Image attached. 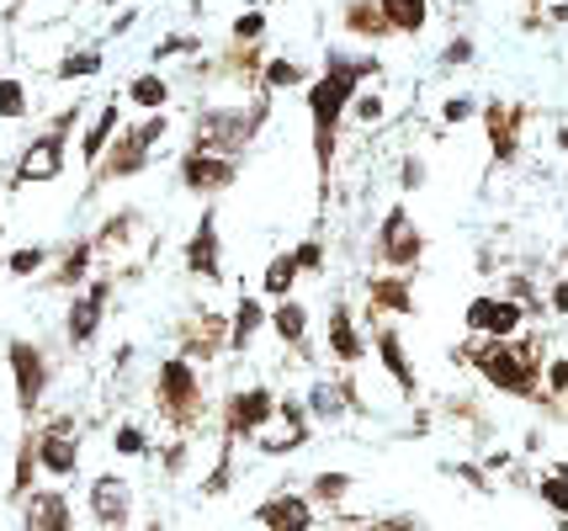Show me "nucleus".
Wrapping results in <instances>:
<instances>
[{"label": "nucleus", "instance_id": "1", "mask_svg": "<svg viewBox=\"0 0 568 531\" xmlns=\"http://www.w3.org/2000/svg\"><path fill=\"white\" fill-rule=\"evenodd\" d=\"M388 75L383 53H351V49H324L320 75L303 85V106H308V144H314V181H320V218L329 207V181H335V160H341V139H346V112L351 96L367 80Z\"/></svg>", "mask_w": 568, "mask_h": 531}, {"label": "nucleus", "instance_id": "2", "mask_svg": "<svg viewBox=\"0 0 568 531\" xmlns=\"http://www.w3.org/2000/svg\"><path fill=\"white\" fill-rule=\"evenodd\" d=\"M452 361H468L478 378L489 382L495 394L510 399H542V340L537 335H510V340H489L473 335V346L452 351Z\"/></svg>", "mask_w": 568, "mask_h": 531}, {"label": "nucleus", "instance_id": "3", "mask_svg": "<svg viewBox=\"0 0 568 531\" xmlns=\"http://www.w3.org/2000/svg\"><path fill=\"white\" fill-rule=\"evenodd\" d=\"M272 118V96L266 91H250L245 102H197L192 106V127H186V150H207V154H234L245 160L261 139V127Z\"/></svg>", "mask_w": 568, "mask_h": 531}, {"label": "nucleus", "instance_id": "4", "mask_svg": "<svg viewBox=\"0 0 568 531\" xmlns=\"http://www.w3.org/2000/svg\"><path fill=\"white\" fill-rule=\"evenodd\" d=\"M171 139V112H144L139 123H123L112 133V144L101 150V160L91 165V181L80 192V203H91L101 186H123V181H139L149 176L154 165V150Z\"/></svg>", "mask_w": 568, "mask_h": 531}, {"label": "nucleus", "instance_id": "5", "mask_svg": "<svg viewBox=\"0 0 568 531\" xmlns=\"http://www.w3.org/2000/svg\"><path fill=\"white\" fill-rule=\"evenodd\" d=\"M80 118H85L80 102H70L64 112H53L49 123H43V133H32L22 144L6 186L22 192V186H49V181L64 176V165H70V139H74V127H80Z\"/></svg>", "mask_w": 568, "mask_h": 531}, {"label": "nucleus", "instance_id": "6", "mask_svg": "<svg viewBox=\"0 0 568 531\" xmlns=\"http://www.w3.org/2000/svg\"><path fill=\"white\" fill-rule=\"evenodd\" d=\"M154 409L171 426V436H192L207 420V388H202V367L171 351L154 367Z\"/></svg>", "mask_w": 568, "mask_h": 531}, {"label": "nucleus", "instance_id": "7", "mask_svg": "<svg viewBox=\"0 0 568 531\" xmlns=\"http://www.w3.org/2000/svg\"><path fill=\"white\" fill-rule=\"evenodd\" d=\"M367 261L377 272H420L425 266V228H420V218L409 213V203H388L377 213Z\"/></svg>", "mask_w": 568, "mask_h": 531}, {"label": "nucleus", "instance_id": "8", "mask_svg": "<svg viewBox=\"0 0 568 531\" xmlns=\"http://www.w3.org/2000/svg\"><path fill=\"white\" fill-rule=\"evenodd\" d=\"M112 298H118V277L97 266L85 287H74L70 304H64V346L70 351H91L97 346L101 325H106V314H112Z\"/></svg>", "mask_w": 568, "mask_h": 531}, {"label": "nucleus", "instance_id": "9", "mask_svg": "<svg viewBox=\"0 0 568 531\" xmlns=\"http://www.w3.org/2000/svg\"><path fill=\"white\" fill-rule=\"evenodd\" d=\"M91 245H97V266L123 272L133 255H154V228H149L144 207H112V213L91 228Z\"/></svg>", "mask_w": 568, "mask_h": 531}, {"label": "nucleus", "instance_id": "10", "mask_svg": "<svg viewBox=\"0 0 568 531\" xmlns=\"http://www.w3.org/2000/svg\"><path fill=\"white\" fill-rule=\"evenodd\" d=\"M276 415V388L272 382H245V388H229L219 405V430L223 447H240V441H255L261 430L272 426Z\"/></svg>", "mask_w": 568, "mask_h": 531}, {"label": "nucleus", "instance_id": "11", "mask_svg": "<svg viewBox=\"0 0 568 531\" xmlns=\"http://www.w3.org/2000/svg\"><path fill=\"white\" fill-rule=\"evenodd\" d=\"M240 171H245V160H234V154L181 150V160H175V186H181L186 197H197V203H219L223 192L240 186Z\"/></svg>", "mask_w": 568, "mask_h": 531}, {"label": "nucleus", "instance_id": "12", "mask_svg": "<svg viewBox=\"0 0 568 531\" xmlns=\"http://www.w3.org/2000/svg\"><path fill=\"white\" fill-rule=\"evenodd\" d=\"M175 351L186 361H219L229 351V314L213 304H186L175 319Z\"/></svg>", "mask_w": 568, "mask_h": 531}, {"label": "nucleus", "instance_id": "13", "mask_svg": "<svg viewBox=\"0 0 568 531\" xmlns=\"http://www.w3.org/2000/svg\"><path fill=\"white\" fill-rule=\"evenodd\" d=\"M6 367H11V388H17V409L38 415V405H43V394H49V382H53L49 351L38 340H27V335H11L6 340Z\"/></svg>", "mask_w": 568, "mask_h": 531}, {"label": "nucleus", "instance_id": "14", "mask_svg": "<svg viewBox=\"0 0 568 531\" xmlns=\"http://www.w3.org/2000/svg\"><path fill=\"white\" fill-rule=\"evenodd\" d=\"M181 272L192 282H213L219 287L229 272H223V228H219V203H202L192 234L181 239Z\"/></svg>", "mask_w": 568, "mask_h": 531}, {"label": "nucleus", "instance_id": "15", "mask_svg": "<svg viewBox=\"0 0 568 531\" xmlns=\"http://www.w3.org/2000/svg\"><path fill=\"white\" fill-rule=\"evenodd\" d=\"M478 118H484V139H489V160H495L499 171H510L520 160V144H526V102H495L478 106Z\"/></svg>", "mask_w": 568, "mask_h": 531}, {"label": "nucleus", "instance_id": "16", "mask_svg": "<svg viewBox=\"0 0 568 531\" xmlns=\"http://www.w3.org/2000/svg\"><path fill=\"white\" fill-rule=\"evenodd\" d=\"M324 351H329V361H335V372H356L372 351L367 329H362V319H356V304H346V298H335L329 314H324Z\"/></svg>", "mask_w": 568, "mask_h": 531}, {"label": "nucleus", "instance_id": "17", "mask_svg": "<svg viewBox=\"0 0 568 531\" xmlns=\"http://www.w3.org/2000/svg\"><path fill=\"white\" fill-rule=\"evenodd\" d=\"M32 447H38V473L74 479V468H80V426H74V415L43 420V426L32 430Z\"/></svg>", "mask_w": 568, "mask_h": 531}, {"label": "nucleus", "instance_id": "18", "mask_svg": "<svg viewBox=\"0 0 568 531\" xmlns=\"http://www.w3.org/2000/svg\"><path fill=\"white\" fill-rule=\"evenodd\" d=\"M367 346H372V356L383 361L388 382H394L404 399H415V394H420V372H415L409 346H404V335H398L394 319H367Z\"/></svg>", "mask_w": 568, "mask_h": 531}, {"label": "nucleus", "instance_id": "19", "mask_svg": "<svg viewBox=\"0 0 568 531\" xmlns=\"http://www.w3.org/2000/svg\"><path fill=\"white\" fill-rule=\"evenodd\" d=\"M463 325H468V335L510 340V335H520V325H526V308H520L516 298H505V293H478V298H468V308H463Z\"/></svg>", "mask_w": 568, "mask_h": 531}, {"label": "nucleus", "instance_id": "20", "mask_svg": "<svg viewBox=\"0 0 568 531\" xmlns=\"http://www.w3.org/2000/svg\"><path fill=\"white\" fill-rule=\"evenodd\" d=\"M415 304V272H367V319H409Z\"/></svg>", "mask_w": 568, "mask_h": 531}, {"label": "nucleus", "instance_id": "21", "mask_svg": "<svg viewBox=\"0 0 568 531\" xmlns=\"http://www.w3.org/2000/svg\"><path fill=\"white\" fill-rule=\"evenodd\" d=\"M91 272H97V245H91V234H70V239L53 251L43 282H49L53 293H74V287L91 282Z\"/></svg>", "mask_w": 568, "mask_h": 531}, {"label": "nucleus", "instance_id": "22", "mask_svg": "<svg viewBox=\"0 0 568 531\" xmlns=\"http://www.w3.org/2000/svg\"><path fill=\"white\" fill-rule=\"evenodd\" d=\"M85 506L97 515V527L106 531H128V515H133V483L123 473H97L91 489H85Z\"/></svg>", "mask_w": 568, "mask_h": 531}, {"label": "nucleus", "instance_id": "23", "mask_svg": "<svg viewBox=\"0 0 568 531\" xmlns=\"http://www.w3.org/2000/svg\"><path fill=\"white\" fill-rule=\"evenodd\" d=\"M335 22H341V38H346V43H362V49L394 43V27H388L377 0H346V6L335 11Z\"/></svg>", "mask_w": 568, "mask_h": 531}, {"label": "nucleus", "instance_id": "24", "mask_svg": "<svg viewBox=\"0 0 568 531\" xmlns=\"http://www.w3.org/2000/svg\"><path fill=\"white\" fill-rule=\"evenodd\" d=\"M314 500L308 494H297V489H282L272 500H261L255 506V527L261 531H314Z\"/></svg>", "mask_w": 568, "mask_h": 531}, {"label": "nucleus", "instance_id": "25", "mask_svg": "<svg viewBox=\"0 0 568 531\" xmlns=\"http://www.w3.org/2000/svg\"><path fill=\"white\" fill-rule=\"evenodd\" d=\"M266 298L261 293H240L234 308H229V356H250L255 351V340H261V329H266Z\"/></svg>", "mask_w": 568, "mask_h": 531}, {"label": "nucleus", "instance_id": "26", "mask_svg": "<svg viewBox=\"0 0 568 531\" xmlns=\"http://www.w3.org/2000/svg\"><path fill=\"white\" fill-rule=\"evenodd\" d=\"M22 531H74L64 489H32L22 500Z\"/></svg>", "mask_w": 568, "mask_h": 531}, {"label": "nucleus", "instance_id": "27", "mask_svg": "<svg viewBox=\"0 0 568 531\" xmlns=\"http://www.w3.org/2000/svg\"><path fill=\"white\" fill-rule=\"evenodd\" d=\"M123 102L139 106V112H171L175 106V75H165V70H139V75L123 80Z\"/></svg>", "mask_w": 568, "mask_h": 531}, {"label": "nucleus", "instance_id": "28", "mask_svg": "<svg viewBox=\"0 0 568 531\" xmlns=\"http://www.w3.org/2000/svg\"><path fill=\"white\" fill-rule=\"evenodd\" d=\"M101 70H106V38H97V43H70V49L49 64V80L74 85V80H97Z\"/></svg>", "mask_w": 568, "mask_h": 531}, {"label": "nucleus", "instance_id": "29", "mask_svg": "<svg viewBox=\"0 0 568 531\" xmlns=\"http://www.w3.org/2000/svg\"><path fill=\"white\" fill-rule=\"evenodd\" d=\"M118 127H123V96H106V102L97 106V118L85 123L80 144H74V150H80V165H85V171H91V165L101 160V150L112 144V133H118Z\"/></svg>", "mask_w": 568, "mask_h": 531}, {"label": "nucleus", "instance_id": "30", "mask_svg": "<svg viewBox=\"0 0 568 531\" xmlns=\"http://www.w3.org/2000/svg\"><path fill=\"white\" fill-rule=\"evenodd\" d=\"M388 112H394V102H388V75H377V80H367V85L351 96L346 127H356V133H372V127L388 123Z\"/></svg>", "mask_w": 568, "mask_h": 531}, {"label": "nucleus", "instance_id": "31", "mask_svg": "<svg viewBox=\"0 0 568 531\" xmlns=\"http://www.w3.org/2000/svg\"><path fill=\"white\" fill-rule=\"evenodd\" d=\"M266 329H272L287 351H303V346H308V304H303L297 293L293 298H276L272 314H266Z\"/></svg>", "mask_w": 568, "mask_h": 531}, {"label": "nucleus", "instance_id": "32", "mask_svg": "<svg viewBox=\"0 0 568 531\" xmlns=\"http://www.w3.org/2000/svg\"><path fill=\"white\" fill-rule=\"evenodd\" d=\"M308 420H320V426H341L351 415V405H346V378H314L308 382Z\"/></svg>", "mask_w": 568, "mask_h": 531}, {"label": "nucleus", "instance_id": "33", "mask_svg": "<svg viewBox=\"0 0 568 531\" xmlns=\"http://www.w3.org/2000/svg\"><path fill=\"white\" fill-rule=\"evenodd\" d=\"M308 64L297 59V53H266V64H261V91L266 96H287V91H303L308 85Z\"/></svg>", "mask_w": 568, "mask_h": 531}, {"label": "nucleus", "instance_id": "34", "mask_svg": "<svg viewBox=\"0 0 568 531\" xmlns=\"http://www.w3.org/2000/svg\"><path fill=\"white\" fill-rule=\"evenodd\" d=\"M383 6V17H388V27H394V38H404V43H420L425 27H430V0H377Z\"/></svg>", "mask_w": 568, "mask_h": 531}, {"label": "nucleus", "instance_id": "35", "mask_svg": "<svg viewBox=\"0 0 568 531\" xmlns=\"http://www.w3.org/2000/svg\"><path fill=\"white\" fill-rule=\"evenodd\" d=\"M297 282H303V272H297L293 251H276L272 261H266V272H261V298H266V304H276V298H293Z\"/></svg>", "mask_w": 568, "mask_h": 531}, {"label": "nucleus", "instance_id": "36", "mask_svg": "<svg viewBox=\"0 0 568 531\" xmlns=\"http://www.w3.org/2000/svg\"><path fill=\"white\" fill-rule=\"evenodd\" d=\"M202 49H207L202 32H165V38L149 49V64H154V70H160V64H186V59H197Z\"/></svg>", "mask_w": 568, "mask_h": 531}, {"label": "nucleus", "instance_id": "37", "mask_svg": "<svg viewBox=\"0 0 568 531\" xmlns=\"http://www.w3.org/2000/svg\"><path fill=\"white\" fill-rule=\"evenodd\" d=\"M49 261H53V245H17L11 255H0V266H6V277H43L49 272Z\"/></svg>", "mask_w": 568, "mask_h": 531}, {"label": "nucleus", "instance_id": "38", "mask_svg": "<svg viewBox=\"0 0 568 531\" xmlns=\"http://www.w3.org/2000/svg\"><path fill=\"white\" fill-rule=\"evenodd\" d=\"M266 32H272V11L255 0L229 22V43H266Z\"/></svg>", "mask_w": 568, "mask_h": 531}, {"label": "nucleus", "instance_id": "39", "mask_svg": "<svg viewBox=\"0 0 568 531\" xmlns=\"http://www.w3.org/2000/svg\"><path fill=\"white\" fill-rule=\"evenodd\" d=\"M38 489V447H32V430L22 436V447H17V468H11V500H27Z\"/></svg>", "mask_w": 568, "mask_h": 531}, {"label": "nucleus", "instance_id": "40", "mask_svg": "<svg viewBox=\"0 0 568 531\" xmlns=\"http://www.w3.org/2000/svg\"><path fill=\"white\" fill-rule=\"evenodd\" d=\"M32 118V96L17 75H0V123H27Z\"/></svg>", "mask_w": 568, "mask_h": 531}, {"label": "nucleus", "instance_id": "41", "mask_svg": "<svg viewBox=\"0 0 568 531\" xmlns=\"http://www.w3.org/2000/svg\"><path fill=\"white\" fill-rule=\"evenodd\" d=\"M351 483H356L351 473H314V483H308V500H314V510H320V506L335 510L351 494Z\"/></svg>", "mask_w": 568, "mask_h": 531}, {"label": "nucleus", "instance_id": "42", "mask_svg": "<svg viewBox=\"0 0 568 531\" xmlns=\"http://www.w3.org/2000/svg\"><path fill=\"white\" fill-rule=\"evenodd\" d=\"M398 192H404V197H409V192H420L425 181H430V160H425L420 150H404L398 154Z\"/></svg>", "mask_w": 568, "mask_h": 531}, {"label": "nucleus", "instance_id": "43", "mask_svg": "<svg viewBox=\"0 0 568 531\" xmlns=\"http://www.w3.org/2000/svg\"><path fill=\"white\" fill-rule=\"evenodd\" d=\"M293 261L303 277H324V261H329V245H324V234H308V239H297L293 245Z\"/></svg>", "mask_w": 568, "mask_h": 531}, {"label": "nucleus", "instance_id": "44", "mask_svg": "<svg viewBox=\"0 0 568 531\" xmlns=\"http://www.w3.org/2000/svg\"><path fill=\"white\" fill-rule=\"evenodd\" d=\"M112 452L118 457H149V430L139 420H118L112 430Z\"/></svg>", "mask_w": 568, "mask_h": 531}, {"label": "nucleus", "instance_id": "45", "mask_svg": "<svg viewBox=\"0 0 568 531\" xmlns=\"http://www.w3.org/2000/svg\"><path fill=\"white\" fill-rule=\"evenodd\" d=\"M473 59H478L473 32H452V38H446V49L436 53V64H442V70H463V64H473Z\"/></svg>", "mask_w": 568, "mask_h": 531}, {"label": "nucleus", "instance_id": "46", "mask_svg": "<svg viewBox=\"0 0 568 531\" xmlns=\"http://www.w3.org/2000/svg\"><path fill=\"white\" fill-rule=\"evenodd\" d=\"M468 118H478V102H473L468 91H452V96L436 106V123H442V127H463Z\"/></svg>", "mask_w": 568, "mask_h": 531}, {"label": "nucleus", "instance_id": "47", "mask_svg": "<svg viewBox=\"0 0 568 531\" xmlns=\"http://www.w3.org/2000/svg\"><path fill=\"white\" fill-rule=\"evenodd\" d=\"M229 483H234V447L219 452V468L202 479V494H229Z\"/></svg>", "mask_w": 568, "mask_h": 531}, {"label": "nucleus", "instance_id": "48", "mask_svg": "<svg viewBox=\"0 0 568 531\" xmlns=\"http://www.w3.org/2000/svg\"><path fill=\"white\" fill-rule=\"evenodd\" d=\"M542 388L552 394V399H568V356L542 361Z\"/></svg>", "mask_w": 568, "mask_h": 531}, {"label": "nucleus", "instance_id": "49", "mask_svg": "<svg viewBox=\"0 0 568 531\" xmlns=\"http://www.w3.org/2000/svg\"><path fill=\"white\" fill-rule=\"evenodd\" d=\"M186 457H192V441H186V436H175L171 447H165V452H160V468H165V473H181V468H186Z\"/></svg>", "mask_w": 568, "mask_h": 531}, {"label": "nucleus", "instance_id": "50", "mask_svg": "<svg viewBox=\"0 0 568 531\" xmlns=\"http://www.w3.org/2000/svg\"><path fill=\"white\" fill-rule=\"evenodd\" d=\"M542 304L552 308L558 319H568V277H558V282H552V287H547V298H542Z\"/></svg>", "mask_w": 568, "mask_h": 531}, {"label": "nucleus", "instance_id": "51", "mask_svg": "<svg viewBox=\"0 0 568 531\" xmlns=\"http://www.w3.org/2000/svg\"><path fill=\"white\" fill-rule=\"evenodd\" d=\"M133 22H139V11L128 6V11H118V17H112V27H106V38H123V32H133Z\"/></svg>", "mask_w": 568, "mask_h": 531}, {"label": "nucleus", "instance_id": "52", "mask_svg": "<svg viewBox=\"0 0 568 531\" xmlns=\"http://www.w3.org/2000/svg\"><path fill=\"white\" fill-rule=\"evenodd\" d=\"M552 144H558V150H564V154H568V123H564V127H558V133H552Z\"/></svg>", "mask_w": 568, "mask_h": 531}, {"label": "nucleus", "instance_id": "53", "mask_svg": "<svg viewBox=\"0 0 568 531\" xmlns=\"http://www.w3.org/2000/svg\"><path fill=\"white\" fill-rule=\"evenodd\" d=\"M27 6H38V0H11V17H22Z\"/></svg>", "mask_w": 568, "mask_h": 531}, {"label": "nucleus", "instance_id": "54", "mask_svg": "<svg viewBox=\"0 0 568 531\" xmlns=\"http://www.w3.org/2000/svg\"><path fill=\"white\" fill-rule=\"evenodd\" d=\"M144 531H165V527H160V521H149V527Z\"/></svg>", "mask_w": 568, "mask_h": 531}, {"label": "nucleus", "instance_id": "55", "mask_svg": "<svg viewBox=\"0 0 568 531\" xmlns=\"http://www.w3.org/2000/svg\"><path fill=\"white\" fill-rule=\"evenodd\" d=\"M0 239H6V218H0Z\"/></svg>", "mask_w": 568, "mask_h": 531}]
</instances>
